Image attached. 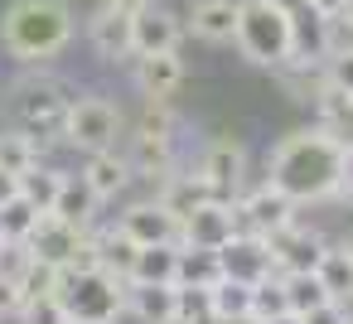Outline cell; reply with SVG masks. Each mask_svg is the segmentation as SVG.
I'll list each match as a JSON object with an SVG mask.
<instances>
[{
  "instance_id": "10",
  "label": "cell",
  "mask_w": 353,
  "mask_h": 324,
  "mask_svg": "<svg viewBox=\"0 0 353 324\" xmlns=\"http://www.w3.org/2000/svg\"><path fill=\"white\" fill-rule=\"evenodd\" d=\"M179 39H184V25L179 15H170L165 6H150L131 15V54L145 59V54H179Z\"/></svg>"
},
{
  "instance_id": "31",
  "label": "cell",
  "mask_w": 353,
  "mask_h": 324,
  "mask_svg": "<svg viewBox=\"0 0 353 324\" xmlns=\"http://www.w3.org/2000/svg\"><path fill=\"white\" fill-rule=\"evenodd\" d=\"M39 218H44V213H39L34 203H25L20 194L6 199V203H0V242H25V237L34 232Z\"/></svg>"
},
{
  "instance_id": "28",
  "label": "cell",
  "mask_w": 353,
  "mask_h": 324,
  "mask_svg": "<svg viewBox=\"0 0 353 324\" xmlns=\"http://www.w3.org/2000/svg\"><path fill=\"white\" fill-rule=\"evenodd\" d=\"M281 285H285V310H290V319L305 314V310H314V305H324V300H334L314 271H290V276H281Z\"/></svg>"
},
{
  "instance_id": "36",
  "label": "cell",
  "mask_w": 353,
  "mask_h": 324,
  "mask_svg": "<svg viewBox=\"0 0 353 324\" xmlns=\"http://www.w3.org/2000/svg\"><path fill=\"white\" fill-rule=\"evenodd\" d=\"M54 285H59V266H49V261H34V256H30V266L20 271V281H15L20 300H34V295H54Z\"/></svg>"
},
{
  "instance_id": "24",
  "label": "cell",
  "mask_w": 353,
  "mask_h": 324,
  "mask_svg": "<svg viewBox=\"0 0 353 324\" xmlns=\"http://www.w3.org/2000/svg\"><path fill=\"white\" fill-rule=\"evenodd\" d=\"M208 314H213V324H247V314H252V285H242V281H213L208 285Z\"/></svg>"
},
{
  "instance_id": "23",
  "label": "cell",
  "mask_w": 353,
  "mask_h": 324,
  "mask_svg": "<svg viewBox=\"0 0 353 324\" xmlns=\"http://www.w3.org/2000/svg\"><path fill=\"white\" fill-rule=\"evenodd\" d=\"M49 213H54V218H63L68 227L88 232V227H92V218H97V194L83 184V174H78V179H68V174H63L59 199H54V208H49Z\"/></svg>"
},
{
  "instance_id": "4",
  "label": "cell",
  "mask_w": 353,
  "mask_h": 324,
  "mask_svg": "<svg viewBox=\"0 0 353 324\" xmlns=\"http://www.w3.org/2000/svg\"><path fill=\"white\" fill-rule=\"evenodd\" d=\"M232 44L242 49L247 63L281 68L285 63V49H290V15L281 6H271V0H242V6H237Z\"/></svg>"
},
{
  "instance_id": "49",
  "label": "cell",
  "mask_w": 353,
  "mask_h": 324,
  "mask_svg": "<svg viewBox=\"0 0 353 324\" xmlns=\"http://www.w3.org/2000/svg\"><path fill=\"white\" fill-rule=\"evenodd\" d=\"M348 300H353V295H348Z\"/></svg>"
},
{
  "instance_id": "38",
  "label": "cell",
  "mask_w": 353,
  "mask_h": 324,
  "mask_svg": "<svg viewBox=\"0 0 353 324\" xmlns=\"http://www.w3.org/2000/svg\"><path fill=\"white\" fill-rule=\"evenodd\" d=\"M20 324H68V314H63V305L54 300V295H34V300H20Z\"/></svg>"
},
{
  "instance_id": "19",
  "label": "cell",
  "mask_w": 353,
  "mask_h": 324,
  "mask_svg": "<svg viewBox=\"0 0 353 324\" xmlns=\"http://www.w3.org/2000/svg\"><path fill=\"white\" fill-rule=\"evenodd\" d=\"M237 6H242V0H194V10H189V30H194L203 44H232Z\"/></svg>"
},
{
  "instance_id": "44",
  "label": "cell",
  "mask_w": 353,
  "mask_h": 324,
  "mask_svg": "<svg viewBox=\"0 0 353 324\" xmlns=\"http://www.w3.org/2000/svg\"><path fill=\"white\" fill-rule=\"evenodd\" d=\"M15 194H20V174H6V170H0V203L15 199Z\"/></svg>"
},
{
  "instance_id": "6",
  "label": "cell",
  "mask_w": 353,
  "mask_h": 324,
  "mask_svg": "<svg viewBox=\"0 0 353 324\" xmlns=\"http://www.w3.org/2000/svg\"><path fill=\"white\" fill-rule=\"evenodd\" d=\"M117 131H121V112L107 97H78L63 112V141L78 145V150H88V155L92 150H112Z\"/></svg>"
},
{
  "instance_id": "18",
  "label": "cell",
  "mask_w": 353,
  "mask_h": 324,
  "mask_svg": "<svg viewBox=\"0 0 353 324\" xmlns=\"http://www.w3.org/2000/svg\"><path fill=\"white\" fill-rule=\"evenodd\" d=\"M83 184L97 194V203L117 199V194L131 184V165H126V155H117V145H112V150H92L88 165H83Z\"/></svg>"
},
{
  "instance_id": "34",
  "label": "cell",
  "mask_w": 353,
  "mask_h": 324,
  "mask_svg": "<svg viewBox=\"0 0 353 324\" xmlns=\"http://www.w3.org/2000/svg\"><path fill=\"white\" fill-rule=\"evenodd\" d=\"M30 165H39V145L25 131H6L0 136V170L6 174H25Z\"/></svg>"
},
{
  "instance_id": "30",
  "label": "cell",
  "mask_w": 353,
  "mask_h": 324,
  "mask_svg": "<svg viewBox=\"0 0 353 324\" xmlns=\"http://www.w3.org/2000/svg\"><path fill=\"white\" fill-rule=\"evenodd\" d=\"M213 194H208V184L199 179V174H174L170 184H165V194H160V203L174 213V218H184V213H194L199 203H208Z\"/></svg>"
},
{
  "instance_id": "37",
  "label": "cell",
  "mask_w": 353,
  "mask_h": 324,
  "mask_svg": "<svg viewBox=\"0 0 353 324\" xmlns=\"http://www.w3.org/2000/svg\"><path fill=\"white\" fill-rule=\"evenodd\" d=\"M324 83L339 92H353V44H334L324 59Z\"/></svg>"
},
{
  "instance_id": "9",
  "label": "cell",
  "mask_w": 353,
  "mask_h": 324,
  "mask_svg": "<svg viewBox=\"0 0 353 324\" xmlns=\"http://www.w3.org/2000/svg\"><path fill=\"white\" fill-rule=\"evenodd\" d=\"M329 49H334V20H324L305 6L290 15V49H285L281 68H314L329 59Z\"/></svg>"
},
{
  "instance_id": "11",
  "label": "cell",
  "mask_w": 353,
  "mask_h": 324,
  "mask_svg": "<svg viewBox=\"0 0 353 324\" xmlns=\"http://www.w3.org/2000/svg\"><path fill=\"white\" fill-rule=\"evenodd\" d=\"M295 199H285L276 184H261V189H252L242 203H237V223H247V232H256V237H276L281 227H290L295 223Z\"/></svg>"
},
{
  "instance_id": "14",
  "label": "cell",
  "mask_w": 353,
  "mask_h": 324,
  "mask_svg": "<svg viewBox=\"0 0 353 324\" xmlns=\"http://www.w3.org/2000/svg\"><path fill=\"white\" fill-rule=\"evenodd\" d=\"M117 227L136 242V247H150V242H179V218L155 199V203H131L121 218H117Z\"/></svg>"
},
{
  "instance_id": "35",
  "label": "cell",
  "mask_w": 353,
  "mask_h": 324,
  "mask_svg": "<svg viewBox=\"0 0 353 324\" xmlns=\"http://www.w3.org/2000/svg\"><path fill=\"white\" fill-rule=\"evenodd\" d=\"M174 324H213L203 285H174Z\"/></svg>"
},
{
  "instance_id": "48",
  "label": "cell",
  "mask_w": 353,
  "mask_h": 324,
  "mask_svg": "<svg viewBox=\"0 0 353 324\" xmlns=\"http://www.w3.org/2000/svg\"><path fill=\"white\" fill-rule=\"evenodd\" d=\"M339 20H348V30H353V0H343V15Z\"/></svg>"
},
{
  "instance_id": "42",
  "label": "cell",
  "mask_w": 353,
  "mask_h": 324,
  "mask_svg": "<svg viewBox=\"0 0 353 324\" xmlns=\"http://www.w3.org/2000/svg\"><path fill=\"white\" fill-rule=\"evenodd\" d=\"M20 310V290L10 281H0V314H15Z\"/></svg>"
},
{
  "instance_id": "17",
  "label": "cell",
  "mask_w": 353,
  "mask_h": 324,
  "mask_svg": "<svg viewBox=\"0 0 353 324\" xmlns=\"http://www.w3.org/2000/svg\"><path fill=\"white\" fill-rule=\"evenodd\" d=\"M184 83V63L179 54H145L136 59V88L145 92V102H170Z\"/></svg>"
},
{
  "instance_id": "45",
  "label": "cell",
  "mask_w": 353,
  "mask_h": 324,
  "mask_svg": "<svg viewBox=\"0 0 353 324\" xmlns=\"http://www.w3.org/2000/svg\"><path fill=\"white\" fill-rule=\"evenodd\" d=\"M107 6H112V10H126V15H136V10H145V6H150V0H107Z\"/></svg>"
},
{
  "instance_id": "47",
  "label": "cell",
  "mask_w": 353,
  "mask_h": 324,
  "mask_svg": "<svg viewBox=\"0 0 353 324\" xmlns=\"http://www.w3.org/2000/svg\"><path fill=\"white\" fill-rule=\"evenodd\" d=\"M339 252H343V256H348V261H353V227H348V232H343V237H339Z\"/></svg>"
},
{
  "instance_id": "8",
  "label": "cell",
  "mask_w": 353,
  "mask_h": 324,
  "mask_svg": "<svg viewBox=\"0 0 353 324\" xmlns=\"http://www.w3.org/2000/svg\"><path fill=\"white\" fill-rule=\"evenodd\" d=\"M237 227H242V223H237V203H232V199H208V203H199L194 213L179 218V242H184V247L218 252Z\"/></svg>"
},
{
  "instance_id": "43",
  "label": "cell",
  "mask_w": 353,
  "mask_h": 324,
  "mask_svg": "<svg viewBox=\"0 0 353 324\" xmlns=\"http://www.w3.org/2000/svg\"><path fill=\"white\" fill-rule=\"evenodd\" d=\"M310 10L324 15V20H339L343 15V0H310Z\"/></svg>"
},
{
  "instance_id": "3",
  "label": "cell",
  "mask_w": 353,
  "mask_h": 324,
  "mask_svg": "<svg viewBox=\"0 0 353 324\" xmlns=\"http://www.w3.org/2000/svg\"><path fill=\"white\" fill-rule=\"evenodd\" d=\"M54 300L63 305L68 324H117L126 314V281L92 266V271H59Z\"/></svg>"
},
{
  "instance_id": "29",
  "label": "cell",
  "mask_w": 353,
  "mask_h": 324,
  "mask_svg": "<svg viewBox=\"0 0 353 324\" xmlns=\"http://www.w3.org/2000/svg\"><path fill=\"white\" fill-rule=\"evenodd\" d=\"M276 319H290V310H285V285H281V271L252 285V314H247V324H276Z\"/></svg>"
},
{
  "instance_id": "20",
  "label": "cell",
  "mask_w": 353,
  "mask_h": 324,
  "mask_svg": "<svg viewBox=\"0 0 353 324\" xmlns=\"http://www.w3.org/2000/svg\"><path fill=\"white\" fill-rule=\"evenodd\" d=\"M174 261H179V242L136 247V261H131L126 281H141V285H174Z\"/></svg>"
},
{
  "instance_id": "32",
  "label": "cell",
  "mask_w": 353,
  "mask_h": 324,
  "mask_svg": "<svg viewBox=\"0 0 353 324\" xmlns=\"http://www.w3.org/2000/svg\"><path fill=\"white\" fill-rule=\"evenodd\" d=\"M59 184H63V174H59V170H39V165H30V170L20 174V199H25V203H34L39 213H49V208H54V199H59Z\"/></svg>"
},
{
  "instance_id": "40",
  "label": "cell",
  "mask_w": 353,
  "mask_h": 324,
  "mask_svg": "<svg viewBox=\"0 0 353 324\" xmlns=\"http://www.w3.org/2000/svg\"><path fill=\"white\" fill-rule=\"evenodd\" d=\"M295 324H353V319H348L343 300H324V305H314V310L295 314Z\"/></svg>"
},
{
  "instance_id": "25",
  "label": "cell",
  "mask_w": 353,
  "mask_h": 324,
  "mask_svg": "<svg viewBox=\"0 0 353 324\" xmlns=\"http://www.w3.org/2000/svg\"><path fill=\"white\" fill-rule=\"evenodd\" d=\"M319 126L339 141V145H353V92H339L329 83H319Z\"/></svg>"
},
{
  "instance_id": "41",
  "label": "cell",
  "mask_w": 353,
  "mask_h": 324,
  "mask_svg": "<svg viewBox=\"0 0 353 324\" xmlns=\"http://www.w3.org/2000/svg\"><path fill=\"white\" fill-rule=\"evenodd\" d=\"M339 194L353 199V145H343V160H339Z\"/></svg>"
},
{
  "instance_id": "39",
  "label": "cell",
  "mask_w": 353,
  "mask_h": 324,
  "mask_svg": "<svg viewBox=\"0 0 353 324\" xmlns=\"http://www.w3.org/2000/svg\"><path fill=\"white\" fill-rule=\"evenodd\" d=\"M30 266V247L25 242H0V281H20V271Z\"/></svg>"
},
{
  "instance_id": "2",
  "label": "cell",
  "mask_w": 353,
  "mask_h": 324,
  "mask_svg": "<svg viewBox=\"0 0 353 324\" xmlns=\"http://www.w3.org/2000/svg\"><path fill=\"white\" fill-rule=\"evenodd\" d=\"M73 39V10L63 0H15L0 15V44L20 63H49Z\"/></svg>"
},
{
  "instance_id": "27",
  "label": "cell",
  "mask_w": 353,
  "mask_h": 324,
  "mask_svg": "<svg viewBox=\"0 0 353 324\" xmlns=\"http://www.w3.org/2000/svg\"><path fill=\"white\" fill-rule=\"evenodd\" d=\"M92 247H97V266L126 281V271H131V261H136V242H131L121 227H107V232L92 237Z\"/></svg>"
},
{
  "instance_id": "5",
  "label": "cell",
  "mask_w": 353,
  "mask_h": 324,
  "mask_svg": "<svg viewBox=\"0 0 353 324\" xmlns=\"http://www.w3.org/2000/svg\"><path fill=\"white\" fill-rule=\"evenodd\" d=\"M63 112H68V97L54 78H25L15 83V97H10V117L20 121L25 136H49V131H63Z\"/></svg>"
},
{
  "instance_id": "46",
  "label": "cell",
  "mask_w": 353,
  "mask_h": 324,
  "mask_svg": "<svg viewBox=\"0 0 353 324\" xmlns=\"http://www.w3.org/2000/svg\"><path fill=\"white\" fill-rule=\"evenodd\" d=\"M271 6H281L285 15H295V10H305V6H310V0H271Z\"/></svg>"
},
{
  "instance_id": "13",
  "label": "cell",
  "mask_w": 353,
  "mask_h": 324,
  "mask_svg": "<svg viewBox=\"0 0 353 324\" xmlns=\"http://www.w3.org/2000/svg\"><path fill=\"white\" fill-rule=\"evenodd\" d=\"M271 242V261H276V271L281 276H290V271H314L319 266V256L329 252V242L319 237V232H310V227H281L276 237H266Z\"/></svg>"
},
{
  "instance_id": "15",
  "label": "cell",
  "mask_w": 353,
  "mask_h": 324,
  "mask_svg": "<svg viewBox=\"0 0 353 324\" xmlns=\"http://www.w3.org/2000/svg\"><path fill=\"white\" fill-rule=\"evenodd\" d=\"M88 232H78V227H68L63 218H54V213H44L39 223H34V232L25 237V247H30V256L34 261H49V266H68L73 261V252H78V242H83Z\"/></svg>"
},
{
  "instance_id": "21",
  "label": "cell",
  "mask_w": 353,
  "mask_h": 324,
  "mask_svg": "<svg viewBox=\"0 0 353 324\" xmlns=\"http://www.w3.org/2000/svg\"><path fill=\"white\" fill-rule=\"evenodd\" d=\"M126 314H136L141 324H174V285L126 281Z\"/></svg>"
},
{
  "instance_id": "33",
  "label": "cell",
  "mask_w": 353,
  "mask_h": 324,
  "mask_svg": "<svg viewBox=\"0 0 353 324\" xmlns=\"http://www.w3.org/2000/svg\"><path fill=\"white\" fill-rule=\"evenodd\" d=\"M314 276L324 281V290H329L334 300H348V295H353V261H348V256H343L339 247H329V252L319 256Z\"/></svg>"
},
{
  "instance_id": "16",
  "label": "cell",
  "mask_w": 353,
  "mask_h": 324,
  "mask_svg": "<svg viewBox=\"0 0 353 324\" xmlns=\"http://www.w3.org/2000/svg\"><path fill=\"white\" fill-rule=\"evenodd\" d=\"M88 39H92V49H97V59H112V63H121V59H136L131 54V15L126 10H97L92 20H88Z\"/></svg>"
},
{
  "instance_id": "1",
  "label": "cell",
  "mask_w": 353,
  "mask_h": 324,
  "mask_svg": "<svg viewBox=\"0 0 353 324\" xmlns=\"http://www.w3.org/2000/svg\"><path fill=\"white\" fill-rule=\"evenodd\" d=\"M339 160H343V145L324 126L290 131V136H281V145L266 160V170H271L266 184H276L295 203H319V199L339 194Z\"/></svg>"
},
{
  "instance_id": "26",
  "label": "cell",
  "mask_w": 353,
  "mask_h": 324,
  "mask_svg": "<svg viewBox=\"0 0 353 324\" xmlns=\"http://www.w3.org/2000/svg\"><path fill=\"white\" fill-rule=\"evenodd\" d=\"M213 281H223V271H218V252H203V247H184L179 242V261H174V285H213Z\"/></svg>"
},
{
  "instance_id": "12",
  "label": "cell",
  "mask_w": 353,
  "mask_h": 324,
  "mask_svg": "<svg viewBox=\"0 0 353 324\" xmlns=\"http://www.w3.org/2000/svg\"><path fill=\"white\" fill-rule=\"evenodd\" d=\"M242 174H247V150L237 141H213L203 165H199V179L208 184L213 199H232L242 189Z\"/></svg>"
},
{
  "instance_id": "22",
  "label": "cell",
  "mask_w": 353,
  "mask_h": 324,
  "mask_svg": "<svg viewBox=\"0 0 353 324\" xmlns=\"http://www.w3.org/2000/svg\"><path fill=\"white\" fill-rule=\"evenodd\" d=\"M126 165H131V174H145V179L170 174V165H174V136L136 131V136H131V155H126Z\"/></svg>"
},
{
  "instance_id": "7",
  "label": "cell",
  "mask_w": 353,
  "mask_h": 324,
  "mask_svg": "<svg viewBox=\"0 0 353 324\" xmlns=\"http://www.w3.org/2000/svg\"><path fill=\"white\" fill-rule=\"evenodd\" d=\"M218 271L228 281H242V285H256L266 276H276V261H271V242L256 237V232H232L223 247H218Z\"/></svg>"
}]
</instances>
